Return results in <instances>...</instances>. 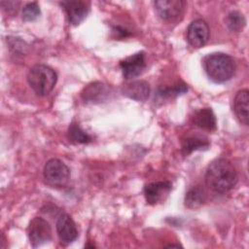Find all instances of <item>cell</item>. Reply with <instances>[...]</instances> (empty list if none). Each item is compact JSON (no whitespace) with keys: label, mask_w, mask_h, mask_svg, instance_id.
Returning a JSON list of instances; mask_svg holds the SVG:
<instances>
[{"label":"cell","mask_w":249,"mask_h":249,"mask_svg":"<svg viewBox=\"0 0 249 249\" xmlns=\"http://www.w3.org/2000/svg\"><path fill=\"white\" fill-rule=\"evenodd\" d=\"M238 175L233 164L226 159H216L210 162L205 173L207 187L219 194L231 191L237 183Z\"/></svg>","instance_id":"obj_1"},{"label":"cell","mask_w":249,"mask_h":249,"mask_svg":"<svg viewBox=\"0 0 249 249\" xmlns=\"http://www.w3.org/2000/svg\"><path fill=\"white\" fill-rule=\"evenodd\" d=\"M203 67L207 77L216 84L229 81L235 71L233 59L223 53H214L206 55L203 59Z\"/></svg>","instance_id":"obj_2"},{"label":"cell","mask_w":249,"mask_h":249,"mask_svg":"<svg viewBox=\"0 0 249 249\" xmlns=\"http://www.w3.org/2000/svg\"><path fill=\"white\" fill-rule=\"evenodd\" d=\"M57 81L55 71L48 65L37 64L27 75V82L33 91L39 96L48 95L54 88Z\"/></svg>","instance_id":"obj_3"},{"label":"cell","mask_w":249,"mask_h":249,"mask_svg":"<svg viewBox=\"0 0 249 249\" xmlns=\"http://www.w3.org/2000/svg\"><path fill=\"white\" fill-rule=\"evenodd\" d=\"M44 178L48 185L61 188L66 186L69 182L70 170L60 160L51 159L44 166Z\"/></svg>","instance_id":"obj_4"},{"label":"cell","mask_w":249,"mask_h":249,"mask_svg":"<svg viewBox=\"0 0 249 249\" xmlns=\"http://www.w3.org/2000/svg\"><path fill=\"white\" fill-rule=\"evenodd\" d=\"M27 233L30 244L34 248L44 245L52 239L51 225L47 220L41 217H35L30 221Z\"/></svg>","instance_id":"obj_5"},{"label":"cell","mask_w":249,"mask_h":249,"mask_svg":"<svg viewBox=\"0 0 249 249\" xmlns=\"http://www.w3.org/2000/svg\"><path fill=\"white\" fill-rule=\"evenodd\" d=\"M185 1L182 0H159L154 2L155 10L159 18L164 21H173L183 13Z\"/></svg>","instance_id":"obj_6"},{"label":"cell","mask_w":249,"mask_h":249,"mask_svg":"<svg viewBox=\"0 0 249 249\" xmlns=\"http://www.w3.org/2000/svg\"><path fill=\"white\" fill-rule=\"evenodd\" d=\"M210 35L207 22L201 18L193 20L187 29V40L194 48H201L204 46Z\"/></svg>","instance_id":"obj_7"},{"label":"cell","mask_w":249,"mask_h":249,"mask_svg":"<svg viewBox=\"0 0 249 249\" xmlns=\"http://www.w3.org/2000/svg\"><path fill=\"white\" fill-rule=\"evenodd\" d=\"M123 76L126 79H132L139 76L146 68V58L144 52H138L127 56L120 62Z\"/></svg>","instance_id":"obj_8"},{"label":"cell","mask_w":249,"mask_h":249,"mask_svg":"<svg viewBox=\"0 0 249 249\" xmlns=\"http://www.w3.org/2000/svg\"><path fill=\"white\" fill-rule=\"evenodd\" d=\"M172 189V184L169 181L152 182L144 187V196L149 204H157L165 200Z\"/></svg>","instance_id":"obj_9"},{"label":"cell","mask_w":249,"mask_h":249,"mask_svg":"<svg viewBox=\"0 0 249 249\" xmlns=\"http://www.w3.org/2000/svg\"><path fill=\"white\" fill-rule=\"evenodd\" d=\"M60 5L65 10L69 22L73 25L80 24L89 12V3L82 0L62 1Z\"/></svg>","instance_id":"obj_10"},{"label":"cell","mask_w":249,"mask_h":249,"mask_svg":"<svg viewBox=\"0 0 249 249\" xmlns=\"http://www.w3.org/2000/svg\"><path fill=\"white\" fill-rule=\"evenodd\" d=\"M56 231L62 244L68 245L78 237V230L75 222L68 214L59 216L56 222Z\"/></svg>","instance_id":"obj_11"},{"label":"cell","mask_w":249,"mask_h":249,"mask_svg":"<svg viewBox=\"0 0 249 249\" xmlns=\"http://www.w3.org/2000/svg\"><path fill=\"white\" fill-rule=\"evenodd\" d=\"M110 94V87L101 82H94L88 85L82 91V99L89 103H99L105 101Z\"/></svg>","instance_id":"obj_12"},{"label":"cell","mask_w":249,"mask_h":249,"mask_svg":"<svg viewBox=\"0 0 249 249\" xmlns=\"http://www.w3.org/2000/svg\"><path fill=\"white\" fill-rule=\"evenodd\" d=\"M122 92L124 95L133 100L145 101L150 94V86L145 81H132L124 85L122 88Z\"/></svg>","instance_id":"obj_13"},{"label":"cell","mask_w":249,"mask_h":249,"mask_svg":"<svg viewBox=\"0 0 249 249\" xmlns=\"http://www.w3.org/2000/svg\"><path fill=\"white\" fill-rule=\"evenodd\" d=\"M249 91L248 89L238 90L233 99V111L240 123L245 125L249 124Z\"/></svg>","instance_id":"obj_14"},{"label":"cell","mask_w":249,"mask_h":249,"mask_svg":"<svg viewBox=\"0 0 249 249\" xmlns=\"http://www.w3.org/2000/svg\"><path fill=\"white\" fill-rule=\"evenodd\" d=\"M194 124L205 130L212 131L217 127L216 117L211 108H203L197 110L193 117Z\"/></svg>","instance_id":"obj_15"},{"label":"cell","mask_w":249,"mask_h":249,"mask_svg":"<svg viewBox=\"0 0 249 249\" xmlns=\"http://www.w3.org/2000/svg\"><path fill=\"white\" fill-rule=\"evenodd\" d=\"M206 199L205 191L200 186L191 188L185 196V205L190 209L199 208Z\"/></svg>","instance_id":"obj_16"},{"label":"cell","mask_w":249,"mask_h":249,"mask_svg":"<svg viewBox=\"0 0 249 249\" xmlns=\"http://www.w3.org/2000/svg\"><path fill=\"white\" fill-rule=\"evenodd\" d=\"M209 147V142L196 136L186 138L182 143V153L187 156L197 150H206Z\"/></svg>","instance_id":"obj_17"},{"label":"cell","mask_w":249,"mask_h":249,"mask_svg":"<svg viewBox=\"0 0 249 249\" xmlns=\"http://www.w3.org/2000/svg\"><path fill=\"white\" fill-rule=\"evenodd\" d=\"M68 138L71 142L76 144H88L91 141V137L75 123L69 125Z\"/></svg>","instance_id":"obj_18"},{"label":"cell","mask_w":249,"mask_h":249,"mask_svg":"<svg viewBox=\"0 0 249 249\" xmlns=\"http://www.w3.org/2000/svg\"><path fill=\"white\" fill-rule=\"evenodd\" d=\"M188 90V87L184 83L176 84L171 88H159L157 90V96L160 98H173L180 94L185 93Z\"/></svg>","instance_id":"obj_19"},{"label":"cell","mask_w":249,"mask_h":249,"mask_svg":"<svg viewBox=\"0 0 249 249\" xmlns=\"http://www.w3.org/2000/svg\"><path fill=\"white\" fill-rule=\"evenodd\" d=\"M226 24H227V26L230 30L234 31V32H238L240 30H242L243 27L245 26L246 20H245V18L242 14H240L237 11H233V12H231L227 16Z\"/></svg>","instance_id":"obj_20"},{"label":"cell","mask_w":249,"mask_h":249,"mask_svg":"<svg viewBox=\"0 0 249 249\" xmlns=\"http://www.w3.org/2000/svg\"><path fill=\"white\" fill-rule=\"evenodd\" d=\"M40 8L37 2H29L22 8V19L25 21H33L40 16Z\"/></svg>","instance_id":"obj_21"},{"label":"cell","mask_w":249,"mask_h":249,"mask_svg":"<svg viewBox=\"0 0 249 249\" xmlns=\"http://www.w3.org/2000/svg\"><path fill=\"white\" fill-rule=\"evenodd\" d=\"M1 5H2L3 9H4L8 14L13 15V14H15V13L18 12L19 2H12V1L5 2V1H2V2H1Z\"/></svg>","instance_id":"obj_22"}]
</instances>
